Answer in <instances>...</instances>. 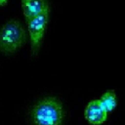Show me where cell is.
Wrapping results in <instances>:
<instances>
[{
    "label": "cell",
    "mask_w": 125,
    "mask_h": 125,
    "mask_svg": "<svg viewBox=\"0 0 125 125\" xmlns=\"http://www.w3.org/2000/svg\"><path fill=\"white\" fill-rule=\"evenodd\" d=\"M62 118V104L55 98L43 99L32 109V119L35 125H61Z\"/></svg>",
    "instance_id": "1"
},
{
    "label": "cell",
    "mask_w": 125,
    "mask_h": 125,
    "mask_svg": "<svg viewBox=\"0 0 125 125\" xmlns=\"http://www.w3.org/2000/svg\"><path fill=\"white\" fill-rule=\"evenodd\" d=\"M49 12H50V9L44 11L43 13L39 14L38 16L26 21L27 32H28L29 41L31 44V51L33 55L37 54L40 48L41 42L43 40L48 20H49Z\"/></svg>",
    "instance_id": "3"
},
{
    "label": "cell",
    "mask_w": 125,
    "mask_h": 125,
    "mask_svg": "<svg viewBox=\"0 0 125 125\" xmlns=\"http://www.w3.org/2000/svg\"><path fill=\"white\" fill-rule=\"evenodd\" d=\"M26 41V30L17 20H10L0 27V51L13 53Z\"/></svg>",
    "instance_id": "2"
},
{
    "label": "cell",
    "mask_w": 125,
    "mask_h": 125,
    "mask_svg": "<svg viewBox=\"0 0 125 125\" xmlns=\"http://www.w3.org/2000/svg\"><path fill=\"white\" fill-rule=\"evenodd\" d=\"M7 2H8V0H0V6H4V5H6Z\"/></svg>",
    "instance_id": "7"
},
{
    "label": "cell",
    "mask_w": 125,
    "mask_h": 125,
    "mask_svg": "<svg viewBox=\"0 0 125 125\" xmlns=\"http://www.w3.org/2000/svg\"><path fill=\"white\" fill-rule=\"evenodd\" d=\"M21 7L25 21L50 9L48 0H21Z\"/></svg>",
    "instance_id": "5"
},
{
    "label": "cell",
    "mask_w": 125,
    "mask_h": 125,
    "mask_svg": "<svg viewBox=\"0 0 125 125\" xmlns=\"http://www.w3.org/2000/svg\"><path fill=\"white\" fill-rule=\"evenodd\" d=\"M99 102H100L101 105L103 106V108L107 113L111 112L112 110L115 109V107L117 105V97H116L115 92L112 90H108V91L104 92L99 99Z\"/></svg>",
    "instance_id": "6"
},
{
    "label": "cell",
    "mask_w": 125,
    "mask_h": 125,
    "mask_svg": "<svg viewBox=\"0 0 125 125\" xmlns=\"http://www.w3.org/2000/svg\"><path fill=\"white\" fill-rule=\"evenodd\" d=\"M84 116L92 125H100L107 118V112L103 108L99 100L91 101L85 107Z\"/></svg>",
    "instance_id": "4"
}]
</instances>
